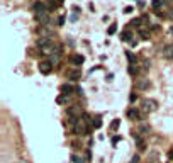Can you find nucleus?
Instances as JSON below:
<instances>
[{
  "mask_svg": "<svg viewBox=\"0 0 173 163\" xmlns=\"http://www.w3.org/2000/svg\"><path fill=\"white\" fill-rule=\"evenodd\" d=\"M141 106H143V111L146 114H151V112H154L158 109V102L153 100V99H144L143 102H141Z\"/></svg>",
  "mask_w": 173,
  "mask_h": 163,
  "instance_id": "obj_1",
  "label": "nucleus"
},
{
  "mask_svg": "<svg viewBox=\"0 0 173 163\" xmlns=\"http://www.w3.org/2000/svg\"><path fill=\"white\" fill-rule=\"evenodd\" d=\"M66 114H68V117H77L78 119V115H83V111H82L80 106H73V107H68L66 109Z\"/></svg>",
  "mask_w": 173,
  "mask_h": 163,
  "instance_id": "obj_2",
  "label": "nucleus"
},
{
  "mask_svg": "<svg viewBox=\"0 0 173 163\" xmlns=\"http://www.w3.org/2000/svg\"><path fill=\"white\" fill-rule=\"evenodd\" d=\"M54 49H56V44H51V43H48L46 46H43V48H41V51H43L44 55L53 56V55H54Z\"/></svg>",
  "mask_w": 173,
  "mask_h": 163,
  "instance_id": "obj_3",
  "label": "nucleus"
},
{
  "mask_svg": "<svg viewBox=\"0 0 173 163\" xmlns=\"http://www.w3.org/2000/svg\"><path fill=\"white\" fill-rule=\"evenodd\" d=\"M32 9H34V12H36V14H44V12H48V7H46L43 2H36Z\"/></svg>",
  "mask_w": 173,
  "mask_h": 163,
  "instance_id": "obj_4",
  "label": "nucleus"
},
{
  "mask_svg": "<svg viewBox=\"0 0 173 163\" xmlns=\"http://www.w3.org/2000/svg\"><path fill=\"white\" fill-rule=\"evenodd\" d=\"M163 56L166 59H173V44H166L163 48Z\"/></svg>",
  "mask_w": 173,
  "mask_h": 163,
  "instance_id": "obj_5",
  "label": "nucleus"
},
{
  "mask_svg": "<svg viewBox=\"0 0 173 163\" xmlns=\"http://www.w3.org/2000/svg\"><path fill=\"white\" fill-rule=\"evenodd\" d=\"M36 20L38 22H41V24H49V15H48V12H44V14H36Z\"/></svg>",
  "mask_w": 173,
  "mask_h": 163,
  "instance_id": "obj_6",
  "label": "nucleus"
},
{
  "mask_svg": "<svg viewBox=\"0 0 173 163\" xmlns=\"http://www.w3.org/2000/svg\"><path fill=\"white\" fill-rule=\"evenodd\" d=\"M39 71H41L43 75H48L49 71H51V61H49V63H46V61L41 63V65H39Z\"/></svg>",
  "mask_w": 173,
  "mask_h": 163,
  "instance_id": "obj_7",
  "label": "nucleus"
},
{
  "mask_svg": "<svg viewBox=\"0 0 173 163\" xmlns=\"http://www.w3.org/2000/svg\"><path fill=\"white\" fill-rule=\"evenodd\" d=\"M136 87H137L139 90H148V88L151 87V82L144 78V80H139V82H137V85H136Z\"/></svg>",
  "mask_w": 173,
  "mask_h": 163,
  "instance_id": "obj_8",
  "label": "nucleus"
},
{
  "mask_svg": "<svg viewBox=\"0 0 173 163\" xmlns=\"http://www.w3.org/2000/svg\"><path fill=\"white\" fill-rule=\"evenodd\" d=\"M73 92H75V87H73V85H68V83L61 85V94H65V95H70V94H73Z\"/></svg>",
  "mask_w": 173,
  "mask_h": 163,
  "instance_id": "obj_9",
  "label": "nucleus"
},
{
  "mask_svg": "<svg viewBox=\"0 0 173 163\" xmlns=\"http://www.w3.org/2000/svg\"><path fill=\"white\" fill-rule=\"evenodd\" d=\"M127 117H129V119H133V121H137V119H139V112H137V109H134V107H133V109H129V111H127Z\"/></svg>",
  "mask_w": 173,
  "mask_h": 163,
  "instance_id": "obj_10",
  "label": "nucleus"
},
{
  "mask_svg": "<svg viewBox=\"0 0 173 163\" xmlns=\"http://www.w3.org/2000/svg\"><path fill=\"white\" fill-rule=\"evenodd\" d=\"M121 38H122V41H131V39H133V32L127 29V31H124V32L121 34Z\"/></svg>",
  "mask_w": 173,
  "mask_h": 163,
  "instance_id": "obj_11",
  "label": "nucleus"
},
{
  "mask_svg": "<svg viewBox=\"0 0 173 163\" xmlns=\"http://www.w3.org/2000/svg\"><path fill=\"white\" fill-rule=\"evenodd\" d=\"M68 78H70V80H78V78H80V70L70 71V73H68Z\"/></svg>",
  "mask_w": 173,
  "mask_h": 163,
  "instance_id": "obj_12",
  "label": "nucleus"
},
{
  "mask_svg": "<svg viewBox=\"0 0 173 163\" xmlns=\"http://www.w3.org/2000/svg\"><path fill=\"white\" fill-rule=\"evenodd\" d=\"M139 38L144 39V41H148V39L151 38L149 36V31H144V29H139Z\"/></svg>",
  "mask_w": 173,
  "mask_h": 163,
  "instance_id": "obj_13",
  "label": "nucleus"
},
{
  "mask_svg": "<svg viewBox=\"0 0 173 163\" xmlns=\"http://www.w3.org/2000/svg\"><path fill=\"white\" fill-rule=\"evenodd\" d=\"M83 61H85V59H83L82 55H75V56H73V63H75V65H82Z\"/></svg>",
  "mask_w": 173,
  "mask_h": 163,
  "instance_id": "obj_14",
  "label": "nucleus"
},
{
  "mask_svg": "<svg viewBox=\"0 0 173 163\" xmlns=\"http://www.w3.org/2000/svg\"><path fill=\"white\" fill-rule=\"evenodd\" d=\"M126 56H127V59H129L133 65L136 63V55H134V53H131V51H126Z\"/></svg>",
  "mask_w": 173,
  "mask_h": 163,
  "instance_id": "obj_15",
  "label": "nucleus"
},
{
  "mask_svg": "<svg viewBox=\"0 0 173 163\" xmlns=\"http://www.w3.org/2000/svg\"><path fill=\"white\" fill-rule=\"evenodd\" d=\"M92 126H93L95 129H98V127L102 126V119H100V117H95V119L92 121Z\"/></svg>",
  "mask_w": 173,
  "mask_h": 163,
  "instance_id": "obj_16",
  "label": "nucleus"
},
{
  "mask_svg": "<svg viewBox=\"0 0 173 163\" xmlns=\"http://www.w3.org/2000/svg\"><path fill=\"white\" fill-rule=\"evenodd\" d=\"M136 141H137V150H139V151H143L144 148H146V143H144V141L141 139V138H137Z\"/></svg>",
  "mask_w": 173,
  "mask_h": 163,
  "instance_id": "obj_17",
  "label": "nucleus"
},
{
  "mask_svg": "<svg viewBox=\"0 0 173 163\" xmlns=\"http://www.w3.org/2000/svg\"><path fill=\"white\" fill-rule=\"evenodd\" d=\"M161 5H163V0H153V9L154 10H158Z\"/></svg>",
  "mask_w": 173,
  "mask_h": 163,
  "instance_id": "obj_18",
  "label": "nucleus"
},
{
  "mask_svg": "<svg viewBox=\"0 0 173 163\" xmlns=\"http://www.w3.org/2000/svg\"><path fill=\"white\" fill-rule=\"evenodd\" d=\"M115 31H117V24H112L110 27L107 29V34H109V36H112V34H114Z\"/></svg>",
  "mask_w": 173,
  "mask_h": 163,
  "instance_id": "obj_19",
  "label": "nucleus"
},
{
  "mask_svg": "<svg viewBox=\"0 0 173 163\" xmlns=\"http://www.w3.org/2000/svg\"><path fill=\"white\" fill-rule=\"evenodd\" d=\"M56 102H58V104H65V102H68V97L66 95H59L56 99Z\"/></svg>",
  "mask_w": 173,
  "mask_h": 163,
  "instance_id": "obj_20",
  "label": "nucleus"
},
{
  "mask_svg": "<svg viewBox=\"0 0 173 163\" xmlns=\"http://www.w3.org/2000/svg\"><path fill=\"white\" fill-rule=\"evenodd\" d=\"M127 71H129V75H136V73H137V68H136V65H131V66L127 68Z\"/></svg>",
  "mask_w": 173,
  "mask_h": 163,
  "instance_id": "obj_21",
  "label": "nucleus"
},
{
  "mask_svg": "<svg viewBox=\"0 0 173 163\" xmlns=\"http://www.w3.org/2000/svg\"><path fill=\"white\" fill-rule=\"evenodd\" d=\"M141 20H143V19H133V20H131V24H129V26H134V27H139V24H141Z\"/></svg>",
  "mask_w": 173,
  "mask_h": 163,
  "instance_id": "obj_22",
  "label": "nucleus"
},
{
  "mask_svg": "<svg viewBox=\"0 0 173 163\" xmlns=\"http://www.w3.org/2000/svg\"><path fill=\"white\" fill-rule=\"evenodd\" d=\"M119 124H121V122H119V119L112 121V124H110V129H112V131H114V129H117V127H119Z\"/></svg>",
  "mask_w": 173,
  "mask_h": 163,
  "instance_id": "obj_23",
  "label": "nucleus"
},
{
  "mask_svg": "<svg viewBox=\"0 0 173 163\" xmlns=\"http://www.w3.org/2000/svg\"><path fill=\"white\" fill-rule=\"evenodd\" d=\"M129 100H131V102H136V100H137V95H136V94H131V95H129Z\"/></svg>",
  "mask_w": 173,
  "mask_h": 163,
  "instance_id": "obj_24",
  "label": "nucleus"
},
{
  "mask_svg": "<svg viewBox=\"0 0 173 163\" xmlns=\"http://www.w3.org/2000/svg\"><path fill=\"white\" fill-rule=\"evenodd\" d=\"M131 163H139V155H134V156H133V162Z\"/></svg>",
  "mask_w": 173,
  "mask_h": 163,
  "instance_id": "obj_25",
  "label": "nucleus"
},
{
  "mask_svg": "<svg viewBox=\"0 0 173 163\" xmlns=\"http://www.w3.org/2000/svg\"><path fill=\"white\" fill-rule=\"evenodd\" d=\"M78 19V12H75V14H73V15H71V20H73V22H75V20Z\"/></svg>",
  "mask_w": 173,
  "mask_h": 163,
  "instance_id": "obj_26",
  "label": "nucleus"
},
{
  "mask_svg": "<svg viewBox=\"0 0 173 163\" xmlns=\"http://www.w3.org/2000/svg\"><path fill=\"white\" fill-rule=\"evenodd\" d=\"M133 10H134V9H133V7H127V9H124V12H126V14H131Z\"/></svg>",
  "mask_w": 173,
  "mask_h": 163,
  "instance_id": "obj_27",
  "label": "nucleus"
},
{
  "mask_svg": "<svg viewBox=\"0 0 173 163\" xmlns=\"http://www.w3.org/2000/svg\"><path fill=\"white\" fill-rule=\"evenodd\" d=\"M53 2H54L56 5H63V2H65V0H53Z\"/></svg>",
  "mask_w": 173,
  "mask_h": 163,
  "instance_id": "obj_28",
  "label": "nucleus"
},
{
  "mask_svg": "<svg viewBox=\"0 0 173 163\" xmlns=\"http://www.w3.org/2000/svg\"><path fill=\"white\" fill-rule=\"evenodd\" d=\"M168 158H170V160H173V150H170V151H168Z\"/></svg>",
  "mask_w": 173,
  "mask_h": 163,
  "instance_id": "obj_29",
  "label": "nucleus"
},
{
  "mask_svg": "<svg viewBox=\"0 0 173 163\" xmlns=\"http://www.w3.org/2000/svg\"><path fill=\"white\" fill-rule=\"evenodd\" d=\"M58 22H59V26H63V24H65V17H59V20H58Z\"/></svg>",
  "mask_w": 173,
  "mask_h": 163,
  "instance_id": "obj_30",
  "label": "nucleus"
},
{
  "mask_svg": "<svg viewBox=\"0 0 173 163\" xmlns=\"http://www.w3.org/2000/svg\"><path fill=\"white\" fill-rule=\"evenodd\" d=\"M119 139H121L119 136H117V138H112V144H115V143H117V141H119Z\"/></svg>",
  "mask_w": 173,
  "mask_h": 163,
  "instance_id": "obj_31",
  "label": "nucleus"
},
{
  "mask_svg": "<svg viewBox=\"0 0 173 163\" xmlns=\"http://www.w3.org/2000/svg\"><path fill=\"white\" fill-rule=\"evenodd\" d=\"M168 17H170V19H173V14H172V10H170V14H168Z\"/></svg>",
  "mask_w": 173,
  "mask_h": 163,
  "instance_id": "obj_32",
  "label": "nucleus"
},
{
  "mask_svg": "<svg viewBox=\"0 0 173 163\" xmlns=\"http://www.w3.org/2000/svg\"><path fill=\"white\" fill-rule=\"evenodd\" d=\"M170 34H172V36H173V26H172V27H170Z\"/></svg>",
  "mask_w": 173,
  "mask_h": 163,
  "instance_id": "obj_33",
  "label": "nucleus"
}]
</instances>
